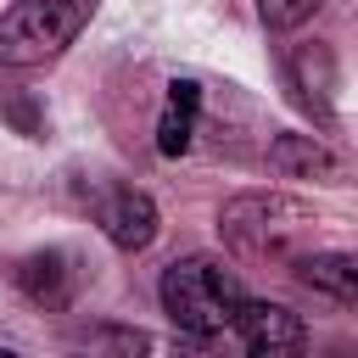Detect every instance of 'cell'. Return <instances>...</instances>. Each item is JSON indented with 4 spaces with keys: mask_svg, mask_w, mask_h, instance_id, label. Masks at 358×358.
<instances>
[{
    "mask_svg": "<svg viewBox=\"0 0 358 358\" xmlns=\"http://www.w3.org/2000/svg\"><path fill=\"white\" fill-rule=\"evenodd\" d=\"M218 235L229 241L235 257L252 263H291L302 241L313 235V207L285 196V190H246L218 207Z\"/></svg>",
    "mask_w": 358,
    "mask_h": 358,
    "instance_id": "6da1fadb",
    "label": "cell"
},
{
    "mask_svg": "<svg viewBox=\"0 0 358 358\" xmlns=\"http://www.w3.org/2000/svg\"><path fill=\"white\" fill-rule=\"evenodd\" d=\"M157 296H162V313L190 336H224V330H235V319L246 308L235 268H224L218 257H201V252L168 263Z\"/></svg>",
    "mask_w": 358,
    "mask_h": 358,
    "instance_id": "7a4b0ae2",
    "label": "cell"
},
{
    "mask_svg": "<svg viewBox=\"0 0 358 358\" xmlns=\"http://www.w3.org/2000/svg\"><path fill=\"white\" fill-rule=\"evenodd\" d=\"M95 17V0H17L0 11V67L56 62Z\"/></svg>",
    "mask_w": 358,
    "mask_h": 358,
    "instance_id": "3957f363",
    "label": "cell"
},
{
    "mask_svg": "<svg viewBox=\"0 0 358 358\" xmlns=\"http://www.w3.org/2000/svg\"><path fill=\"white\" fill-rule=\"evenodd\" d=\"M84 280H90V268H84V257L73 246H45V252H28L17 263V291L34 308H45V313L73 308L78 291H84Z\"/></svg>",
    "mask_w": 358,
    "mask_h": 358,
    "instance_id": "277c9868",
    "label": "cell"
},
{
    "mask_svg": "<svg viewBox=\"0 0 358 358\" xmlns=\"http://www.w3.org/2000/svg\"><path fill=\"white\" fill-rule=\"evenodd\" d=\"M95 224H101V235H106L117 252H145V246L157 241V229H162L157 201H151L145 190H134V185L106 190V196L95 201Z\"/></svg>",
    "mask_w": 358,
    "mask_h": 358,
    "instance_id": "5b68a950",
    "label": "cell"
},
{
    "mask_svg": "<svg viewBox=\"0 0 358 358\" xmlns=\"http://www.w3.org/2000/svg\"><path fill=\"white\" fill-rule=\"evenodd\" d=\"M268 168L280 179H313V185H341L347 157L324 134H274L268 140Z\"/></svg>",
    "mask_w": 358,
    "mask_h": 358,
    "instance_id": "8992f818",
    "label": "cell"
},
{
    "mask_svg": "<svg viewBox=\"0 0 358 358\" xmlns=\"http://www.w3.org/2000/svg\"><path fill=\"white\" fill-rule=\"evenodd\" d=\"M235 336H241L252 352H296V347H308L302 313H291V308H280V302H257V296H246V308H241V319H235Z\"/></svg>",
    "mask_w": 358,
    "mask_h": 358,
    "instance_id": "52a82bcc",
    "label": "cell"
},
{
    "mask_svg": "<svg viewBox=\"0 0 358 358\" xmlns=\"http://www.w3.org/2000/svg\"><path fill=\"white\" fill-rule=\"evenodd\" d=\"M285 84L296 90V106H302V112H313L319 123L336 117V101H330V90H336V62H330L324 45H296V50L285 56Z\"/></svg>",
    "mask_w": 358,
    "mask_h": 358,
    "instance_id": "ba28073f",
    "label": "cell"
},
{
    "mask_svg": "<svg viewBox=\"0 0 358 358\" xmlns=\"http://www.w3.org/2000/svg\"><path fill=\"white\" fill-rule=\"evenodd\" d=\"M196 129H201V84L196 78H173L168 101H162V117H157V151L162 157H185L196 145Z\"/></svg>",
    "mask_w": 358,
    "mask_h": 358,
    "instance_id": "9c48e42d",
    "label": "cell"
},
{
    "mask_svg": "<svg viewBox=\"0 0 358 358\" xmlns=\"http://www.w3.org/2000/svg\"><path fill=\"white\" fill-rule=\"evenodd\" d=\"M296 280L319 296L358 302V252H308L296 257Z\"/></svg>",
    "mask_w": 358,
    "mask_h": 358,
    "instance_id": "30bf717a",
    "label": "cell"
},
{
    "mask_svg": "<svg viewBox=\"0 0 358 358\" xmlns=\"http://www.w3.org/2000/svg\"><path fill=\"white\" fill-rule=\"evenodd\" d=\"M319 6H324V0H257V17H263V28L291 34V28H302Z\"/></svg>",
    "mask_w": 358,
    "mask_h": 358,
    "instance_id": "8fae6325",
    "label": "cell"
}]
</instances>
